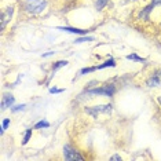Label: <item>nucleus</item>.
<instances>
[{
  "label": "nucleus",
  "mask_w": 161,
  "mask_h": 161,
  "mask_svg": "<svg viewBox=\"0 0 161 161\" xmlns=\"http://www.w3.org/2000/svg\"><path fill=\"white\" fill-rule=\"evenodd\" d=\"M46 0H26L25 2V8L31 14H40L46 8Z\"/></svg>",
  "instance_id": "nucleus-1"
},
{
  "label": "nucleus",
  "mask_w": 161,
  "mask_h": 161,
  "mask_svg": "<svg viewBox=\"0 0 161 161\" xmlns=\"http://www.w3.org/2000/svg\"><path fill=\"white\" fill-rule=\"evenodd\" d=\"M87 113H90V114H92L94 117H97L99 113H105V114H108V113L112 112V105H99V106H94V108H90V109H86Z\"/></svg>",
  "instance_id": "nucleus-2"
},
{
  "label": "nucleus",
  "mask_w": 161,
  "mask_h": 161,
  "mask_svg": "<svg viewBox=\"0 0 161 161\" xmlns=\"http://www.w3.org/2000/svg\"><path fill=\"white\" fill-rule=\"evenodd\" d=\"M114 87L113 86H105L102 88H97V90H88V94L92 95H106V97H112L114 94Z\"/></svg>",
  "instance_id": "nucleus-3"
},
{
  "label": "nucleus",
  "mask_w": 161,
  "mask_h": 161,
  "mask_svg": "<svg viewBox=\"0 0 161 161\" xmlns=\"http://www.w3.org/2000/svg\"><path fill=\"white\" fill-rule=\"evenodd\" d=\"M64 156H65V158L69 160V161H72V160H80L81 161L83 160V157L80 156L75 149H72L70 146H65L64 147Z\"/></svg>",
  "instance_id": "nucleus-4"
},
{
  "label": "nucleus",
  "mask_w": 161,
  "mask_h": 161,
  "mask_svg": "<svg viewBox=\"0 0 161 161\" xmlns=\"http://www.w3.org/2000/svg\"><path fill=\"white\" fill-rule=\"evenodd\" d=\"M13 13H14V8H13V7H7L4 11L2 13V22H0V28H2V29H4L6 25H7V22L11 19Z\"/></svg>",
  "instance_id": "nucleus-5"
},
{
  "label": "nucleus",
  "mask_w": 161,
  "mask_h": 161,
  "mask_svg": "<svg viewBox=\"0 0 161 161\" xmlns=\"http://www.w3.org/2000/svg\"><path fill=\"white\" fill-rule=\"evenodd\" d=\"M146 84H147L149 87H158V86H161V72H156L152 77L147 79Z\"/></svg>",
  "instance_id": "nucleus-6"
},
{
  "label": "nucleus",
  "mask_w": 161,
  "mask_h": 161,
  "mask_svg": "<svg viewBox=\"0 0 161 161\" xmlns=\"http://www.w3.org/2000/svg\"><path fill=\"white\" fill-rule=\"evenodd\" d=\"M13 103H14V97H11V95H4V97H3V101H2V110L10 108Z\"/></svg>",
  "instance_id": "nucleus-7"
},
{
  "label": "nucleus",
  "mask_w": 161,
  "mask_h": 161,
  "mask_svg": "<svg viewBox=\"0 0 161 161\" xmlns=\"http://www.w3.org/2000/svg\"><path fill=\"white\" fill-rule=\"evenodd\" d=\"M154 7L156 6L153 4V3H152V4H149L146 8H143L141 11V14H139V18H141V19H149V14H150V11H152L153 8H154Z\"/></svg>",
  "instance_id": "nucleus-8"
},
{
  "label": "nucleus",
  "mask_w": 161,
  "mask_h": 161,
  "mask_svg": "<svg viewBox=\"0 0 161 161\" xmlns=\"http://www.w3.org/2000/svg\"><path fill=\"white\" fill-rule=\"evenodd\" d=\"M61 31H65V32H69V33H76V35H86L88 31H81V29H76V28H68V26H61L58 28Z\"/></svg>",
  "instance_id": "nucleus-9"
},
{
  "label": "nucleus",
  "mask_w": 161,
  "mask_h": 161,
  "mask_svg": "<svg viewBox=\"0 0 161 161\" xmlns=\"http://www.w3.org/2000/svg\"><path fill=\"white\" fill-rule=\"evenodd\" d=\"M66 65H68V62H66V61H58L57 64L53 66V70L55 72V70H58V69L62 68V66H66Z\"/></svg>",
  "instance_id": "nucleus-10"
},
{
  "label": "nucleus",
  "mask_w": 161,
  "mask_h": 161,
  "mask_svg": "<svg viewBox=\"0 0 161 161\" xmlns=\"http://www.w3.org/2000/svg\"><path fill=\"white\" fill-rule=\"evenodd\" d=\"M114 61L113 59H109V61H106L105 64H102V65H99V66H98V69H103V68H108V66H114Z\"/></svg>",
  "instance_id": "nucleus-11"
},
{
  "label": "nucleus",
  "mask_w": 161,
  "mask_h": 161,
  "mask_svg": "<svg viewBox=\"0 0 161 161\" xmlns=\"http://www.w3.org/2000/svg\"><path fill=\"white\" fill-rule=\"evenodd\" d=\"M47 127H50V124L47 123V121H39V123L35 125L36 130H39V128H47Z\"/></svg>",
  "instance_id": "nucleus-12"
},
{
  "label": "nucleus",
  "mask_w": 161,
  "mask_h": 161,
  "mask_svg": "<svg viewBox=\"0 0 161 161\" xmlns=\"http://www.w3.org/2000/svg\"><path fill=\"white\" fill-rule=\"evenodd\" d=\"M127 59H132V61H138V62H145L143 58H139L135 54H131V55H127Z\"/></svg>",
  "instance_id": "nucleus-13"
},
{
  "label": "nucleus",
  "mask_w": 161,
  "mask_h": 161,
  "mask_svg": "<svg viewBox=\"0 0 161 161\" xmlns=\"http://www.w3.org/2000/svg\"><path fill=\"white\" fill-rule=\"evenodd\" d=\"M106 3H108V0H97V8L102 10L106 6Z\"/></svg>",
  "instance_id": "nucleus-14"
},
{
  "label": "nucleus",
  "mask_w": 161,
  "mask_h": 161,
  "mask_svg": "<svg viewBox=\"0 0 161 161\" xmlns=\"http://www.w3.org/2000/svg\"><path fill=\"white\" fill-rule=\"evenodd\" d=\"M94 37H80V39H76V44H79V43H84V42H92Z\"/></svg>",
  "instance_id": "nucleus-15"
},
{
  "label": "nucleus",
  "mask_w": 161,
  "mask_h": 161,
  "mask_svg": "<svg viewBox=\"0 0 161 161\" xmlns=\"http://www.w3.org/2000/svg\"><path fill=\"white\" fill-rule=\"evenodd\" d=\"M31 135H32V130H28V131H26V134H25L24 141H22V143H24V145H26V143H28V141H29V138H31Z\"/></svg>",
  "instance_id": "nucleus-16"
},
{
  "label": "nucleus",
  "mask_w": 161,
  "mask_h": 161,
  "mask_svg": "<svg viewBox=\"0 0 161 161\" xmlns=\"http://www.w3.org/2000/svg\"><path fill=\"white\" fill-rule=\"evenodd\" d=\"M8 124H10V119H6L4 121H3V127H2V134L4 132V130H6L7 127H8Z\"/></svg>",
  "instance_id": "nucleus-17"
},
{
  "label": "nucleus",
  "mask_w": 161,
  "mask_h": 161,
  "mask_svg": "<svg viewBox=\"0 0 161 161\" xmlns=\"http://www.w3.org/2000/svg\"><path fill=\"white\" fill-rule=\"evenodd\" d=\"M62 91H64V90H58V88H51V90H50V92H51V94H58V92H62Z\"/></svg>",
  "instance_id": "nucleus-18"
},
{
  "label": "nucleus",
  "mask_w": 161,
  "mask_h": 161,
  "mask_svg": "<svg viewBox=\"0 0 161 161\" xmlns=\"http://www.w3.org/2000/svg\"><path fill=\"white\" fill-rule=\"evenodd\" d=\"M24 108H25V105H19V106H15V108L13 109V110H14V112H17V110H19V109H24Z\"/></svg>",
  "instance_id": "nucleus-19"
},
{
  "label": "nucleus",
  "mask_w": 161,
  "mask_h": 161,
  "mask_svg": "<svg viewBox=\"0 0 161 161\" xmlns=\"http://www.w3.org/2000/svg\"><path fill=\"white\" fill-rule=\"evenodd\" d=\"M153 4H154V6H161V0H153Z\"/></svg>",
  "instance_id": "nucleus-20"
},
{
  "label": "nucleus",
  "mask_w": 161,
  "mask_h": 161,
  "mask_svg": "<svg viewBox=\"0 0 161 161\" xmlns=\"http://www.w3.org/2000/svg\"><path fill=\"white\" fill-rule=\"evenodd\" d=\"M112 160H121V157H120V156H113Z\"/></svg>",
  "instance_id": "nucleus-21"
},
{
  "label": "nucleus",
  "mask_w": 161,
  "mask_h": 161,
  "mask_svg": "<svg viewBox=\"0 0 161 161\" xmlns=\"http://www.w3.org/2000/svg\"><path fill=\"white\" fill-rule=\"evenodd\" d=\"M158 102H160V105H161V97L158 98Z\"/></svg>",
  "instance_id": "nucleus-22"
}]
</instances>
